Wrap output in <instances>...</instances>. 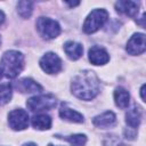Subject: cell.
I'll use <instances>...</instances> for the list:
<instances>
[{"instance_id":"10","label":"cell","mask_w":146,"mask_h":146,"mask_svg":"<svg viewBox=\"0 0 146 146\" xmlns=\"http://www.w3.org/2000/svg\"><path fill=\"white\" fill-rule=\"evenodd\" d=\"M116 122V116L113 112L111 111H107V112H104L103 114L100 115H97L94 117L92 120V123L98 127V128H108V127H113Z\"/></svg>"},{"instance_id":"16","label":"cell","mask_w":146,"mask_h":146,"mask_svg":"<svg viewBox=\"0 0 146 146\" xmlns=\"http://www.w3.org/2000/svg\"><path fill=\"white\" fill-rule=\"evenodd\" d=\"M114 100L116 106H119L120 108H127L129 105V100H130V95L129 92L124 89V88H117L114 91Z\"/></svg>"},{"instance_id":"26","label":"cell","mask_w":146,"mask_h":146,"mask_svg":"<svg viewBox=\"0 0 146 146\" xmlns=\"http://www.w3.org/2000/svg\"><path fill=\"white\" fill-rule=\"evenodd\" d=\"M1 76H2V71H1V68H0V79H1Z\"/></svg>"},{"instance_id":"25","label":"cell","mask_w":146,"mask_h":146,"mask_svg":"<svg viewBox=\"0 0 146 146\" xmlns=\"http://www.w3.org/2000/svg\"><path fill=\"white\" fill-rule=\"evenodd\" d=\"M24 146H36V145L33 144V143H30V144H26V145H24Z\"/></svg>"},{"instance_id":"21","label":"cell","mask_w":146,"mask_h":146,"mask_svg":"<svg viewBox=\"0 0 146 146\" xmlns=\"http://www.w3.org/2000/svg\"><path fill=\"white\" fill-rule=\"evenodd\" d=\"M104 146H124V144L116 136H106L104 139Z\"/></svg>"},{"instance_id":"7","label":"cell","mask_w":146,"mask_h":146,"mask_svg":"<svg viewBox=\"0 0 146 146\" xmlns=\"http://www.w3.org/2000/svg\"><path fill=\"white\" fill-rule=\"evenodd\" d=\"M8 122L14 130H24L29 125V114L22 108L14 110L8 115Z\"/></svg>"},{"instance_id":"5","label":"cell","mask_w":146,"mask_h":146,"mask_svg":"<svg viewBox=\"0 0 146 146\" xmlns=\"http://www.w3.org/2000/svg\"><path fill=\"white\" fill-rule=\"evenodd\" d=\"M36 30L39 31L40 35L46 39H54L59 35L60 26L59 24L48 17H40L36 21Z\"/></svg>"},{"instance_id":"23","label":"cell","mask_w":146,"mask_h":146,"mask_svg":"<svg viewBox=\"0 0 146 146\" xmlns=\"http://www.w3.org/2000/svg\"><path fill=\"white\" fill-rule=\"evenodd\" d=\"M144 90H145V84L141 86V89H140V95H141V99L143 102H145V96H144Z\"/></svg>"},{"instance_id":"8","label":"cell","mask_w":146,"mask_h":146,"mask_svg":"<svg viewBox=\"0 0 146 146\" xmlns=\"http://www.w3.org/2000/svg\"><path fill=\"white\" fill-rule=\"evenodd\" d=\"M146 49L145 34L144 33H135L127 43V51L130 55H140Z\"/></svg>"},{"instance_id":"14","label":"cell","mask_w":146,"mask_h":146,"mask_svg":"<svg viewBox=\"0 0 146 146\" xmlns=\"http://www.w3.org/2000/svg\"><path fill=\"white\" fill-rule=\"evenodd\" d=\"M140 120H141V113L138 106H132L125 114V122L132 129L137 128L140 124Z\"/></svg>"},{"instance_id":"27","label":"cell","mask_w":146,"mask_h":146,"mask_svg":"<svg viewBox=\"0 0 146 146\" xmlns=\"http://www.w3.org/2000/svg\"><path fill=\"white\" fill-rule=\"evenodd\" d=\"M0 43H1V39H0Z\"/></svg>"},{"instance_id":"28","label":"cell","mask_w":146,"mask_h":146,"mask_svg":"<svg viewBox=\"0 0 146 146\" xmlns=\"http://www.w3.org/2000/svg\"><path fill=\"white\" fill-rule=\"evenodd\" d=\"M48 146H52V145H48Z\"/></svg>"},{"instance_id":"1","label":"cell","mask_w":146,"mask_h":146,"mask_svg":"<svg viewBox=\"0 0 146 146\" xmlns=\"http://www.w3.org/2000/svg\"><path fill=\"white\" fill-rule=\"evenodd\" d=\"M71 89L78 98L91 100L99 92V80L92 71H83L73 79Z\"/></svg>"},{"instance_id":"4","label":"cell","mask_w":146,"mask_h":146,"mask_svg":"<svg viewBox=\"0 0 146 146\" xmlns=\"http://www.w3.org/2000/svg\"><path fill=\"white\" fill-rule=\"evenodd\" d=\"M57 100L55 96L47 94V95H39L34 96L27 99L26 106L30 111L32 112H40V111H46V110H51L56 106Z\"/></svg>"},{"instance_id":"15","label":"cell","mask_w":146,"mask_h":146,"mask_svg":"<svg viewBox=\"0 0 146 146\" xmlns=\"http://www.w3.org/2000/svg\"><path fill=\"white\" fill-rule=\"evenodd\" d=\"M59 115L62 119L70 121V122H75V123H82L83 122V115L80 114L76 111H73L68 107L62 106V108L59 110Z\"/></svg>"},{"instance_id":"22","label":"cell","mask_w":146,"mask_h":146,"mask_svg":"<svg viewBox=\"0 0 146 146\" xmlns=\"http://www.w3.org/2000/svg\"><path fill=\"white\" fill-rule=\"evenodd\" d=\"M5 18H6V17H5V14H3V11H1V10H0V26L3 24V22H5Z\"/></svg>"},{"instance_id":"3","label":"cell","mask_w":146,"mask_h":146,"mask_svg":"<svg viewBox=\"0 0 146 146\" xmlns=\"http://www.w3.org/2000/svg\"><path fill=\"white\" fill-rule=\"evenodd\" d=\"M107 18H108V13L105 9H95V10H92L88 15V17H87V19L83 24V31L88 34L95 33L96 31H98L105 24Z\"/></svg>"},{"instance_id":"19","label":"cell","mask_w":146,"mask_h":146,"mask_svg":"<svg viewBox=\"0 0 146 146\" xmlns=\"http://www.w3.org/2000/svg\"><path fill=\"white\" fill-rule=\"evenodd\" d=\"M57 138H63L64 140L68 141L72 144V146H83L87 141V137L86 135L82 133H78V135H72V136H67V137H59L56 136Z\"/></svg>"},{"instance_id":"20","label":"cell","mask_w":146,"mask_h":146,"mask_svg":"<svg viewBox=\"0 0 146 146\" xmlns=\"http://www.w3.org/2000/svg\"><path fill=\"white\" fill-rule=\"evenodd\" d=\"M11 86L9 83L0 84V105L7 104L11 99Z\"/></svg>"},{"instance_id":"13","label":"cell","mask_w":146,"mask_h":146,"mask_svg":"<svg viewBox=\"0 0 146 146\" xmlns=\"http://www.w3.org/2000/svg\"><path fill=\"white\" fill-rule=\"evenodd\" d=\"M64 51L65 54L68 56V58H71L72 60H76L79 59L82 54H83V47L74 41H67L64 44Z\"/></svg>"},{"instance_id":"18","label":"cell","mask_w":146,"mask_h":146,"mask_svg":"<svg viewBox=\"0 0 146 146\" xmlns=\"http://www.w3.org/2000/svg\"><path fill=\"white\" fill-rule=\"evenodd\" d=\"M33 11V2L32 1H18L17 3V13L23 18H29Z\"/></svg>"},{"instance_id":"12","label":"cell","mask_w":146,"mask_h":146,"mask_svg":"<svg viewBox=\"0 0 146 146\" xmlns=\"http://www.w3.org/2000/svg\"><path fill=\"white\" fill-rule=\"evenodd\" d=\"M115 8L119 13L124 14L127 16H136L138 13V8L139 5L135 1H130V0H125V1H117L115 3Z\"/></svg>"},{"instance_id":"6","label":"cell","mask_w":146,"mask_h":146,"mask_svg":"<svg viewBox=\"0 0 146 146\" xmlns=\"http://www.w3.org/2000/svg\"><path fill=\"white\" fill-rule=\"evenodd\" d=\"M40 66L46 73L55 74L62 70V59L55 52H47L41 57Z\"/></svg>"},{"instance_id":"17","label":"cell","mask_w":146,"mask_h":146,"mask_svg":"<svg viewBox=\"0 0 146 146\" xmlns=\"http://www.w3.org/2000/svg\"><path fill=\"white\" fill-rule=\"evenodd\" d=\"M32 125L38 130H47L51 127V119L47 114H38L32 117Z\"/></svg>"},{"instance_id":"9","label":"cell","mask_w":146,"mask_h":146,"mask_svg":"<svg viewBox=\"0 0 146 146\" xmlns=\"http://www.w3.org/2000/svg\"><path fill=\"white\" fill-rule=\"evenodd\" d=\"M89 60L94 65H104L110 60V55L104 48L94 46L89 49Z\"/></svg>"},{"instance_id":"11","label":"cell","mask_w":146,"mask_h":146,"mask_svg":"<svg viewBox=\"0 0 146 146\" xmlns=\"http://www.w3.org/2000/svg\"><path fill=\"white\" fill-rule=\"evenodd\" d=\"M15 86L21 92H40V91H42V87L30 78L21 79L19 81L16 82Z\"/></svg>"},{"instance_id":"2","label":"cell","mask_w":146,"mask_h":146,"mask_svg":"<svg viewBox=\"0 0 146 146\" xmlns=\"http://www.w3.org/2000/svg\"><path fill=\"white\" fill-rule=\"evenodd\" d=\"M23 65H24V56L22 52L16 50H9L2 55L1 71L5 74V76L9 79L16 78L23 70Z\"/></svg>"},{"instance_id":"24","label":"cell","mask_w":146,"mask_h":146,"mask_svg":"<svg viewBox=\"0 0 146 146\" xmlns=\"http://www.w3.org/2000/svg\"><path fill=\"white\" fill-rule=\"evenodd\" d=\"M67 3H68L71 7H74V6H78L80 2H79V1H76V2H67Z\"/></svg>"}]
</instances>
